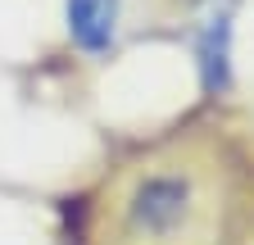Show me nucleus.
I'll list each match as a JSON object with an SVG mask.
<instances>
[{
	"label": "nucleus",
	"instance_id": "obj_3",
	"mask_svg": "<svg viewBox=\"0 0 254 245\" xmlns=\"http://www.w3.org/2000/svg\"><path fill=\"white\" fill-rule=\"evenodd\" d=\"M190 50L209 96H222L232 86V50H236V14L232 0H204L190 18Z\"/></svg>",
	"mask_w": 254,
	"mask_h": 245
},
{
	"label": "nucleus",
	"instance_id": "obj_2",
	"mask_svg": "<svg viewBox=\"0 0 254 245\" xmlns=\"http://www.w3.org/2000/svg\"><path fill=\"white\" fill-rule=\"evenodd\" d=\"M136 0H64V41L82 64H109L127 46Z\"/></svg>",
	"mask_w": 254,
	"mask_h": 245
},
{
	"label": "nucleus",
	"instance_id": "obj_1",
	"mask_svg": "<svg viewBox=\"0 0 254 245\" xmlns=\"http://www.w3.org/2000/svg\"><path fill=\"white\" fill-rule=\"evenodd\" d=\"M254 150L222 122L164 132L123 155L86 200V245H245Z\"/></svg>",
	"mask_w": 254,
	"mask_h": 245
},
{
	"label": "nucleus",
	"instance_id": "obj_4",
	"mask_svg": "<svg viewBox=\"0 0 254 245\" xmlns=\"http://www.w3.org/2000/svg\"><path fill=\"white\" fill-rule=\"evenodd\" d=\"M245 245H254V232H250V241H245Z\"/></svg>",
	"mask_w": 254,
	"mask_h": 245
}]
</instances>
